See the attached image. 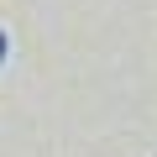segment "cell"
Wrapping results in <instances>:
<instances>
[{
  "label": "cell",
  "mask_w": 157,
  "mask_h": 157,
  "mask_svg": "<svg viewBox=\"0 0 157 157\" xmlns=\"http://www.w3.org/2000/svg\"><path fill=\"white\" fill-rule=\"evenodd\" d=\"M0 58H6V32H0Z\"/></svg>",
  "instance_id": "cell-1"
}]
</instances>
